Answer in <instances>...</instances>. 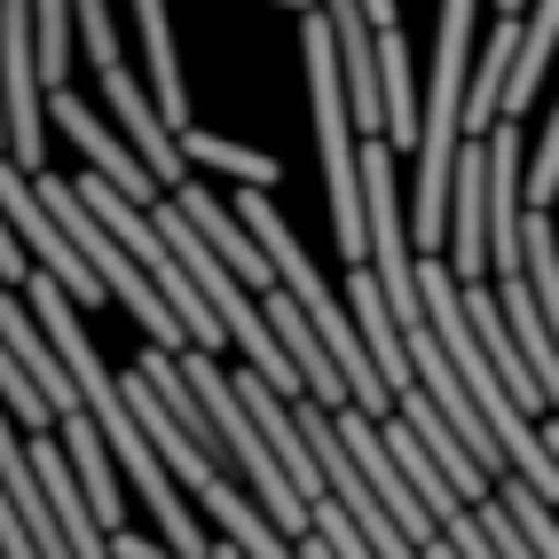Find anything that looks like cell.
Listing matches in <instances>:
<instances>
[{"instance_id":"6da1fadb","label":"cell","mask_w":559,"mask_h":559,"mask_svg":"<svg viewBox=\"0 0 559 559\" xmlns=\"http://www.w3.org/2000/svg\"><path fill=\"white\" fill-rule=\"evenodd\" d=\"M308 56V95H316V151H323V190H331V237L347 260H370V198H362V142H355V103H347V63L340 32L316 9L300 32Z\"/></svg>"},{"instance_id":"7a4b0ae2","label":"cell","mask_w":559,"mask_h":559,"mask_svg":"<svg viewBox=\"0 0 559 559\" xmlns=\"http://www.w3.org/2000/svg\"><path fill=\"white\" fill-rule=\"evenodd\" d=\"M40 205L63 221V229H71V245H80L87 252V269L103 276V292H110V300H119L142 331H151V347H166V355H190V331H181V316L166 308V292L151 284V269H142V260L119 245V237H110L103 229V221L87 213V198H80V181H63V174H40Z\"/></svg>"},{"instance_id":"3957f363","label":"cell","mask_w":559,"mask_h":559,"mask_svg":"<svg viewBox=\"0 0 559 559\" xmlns=\"http://www.w3.org/2000/svg\"><path fill=\"white\" fill-rule=\"evenodd\" d=\"M48 71H40V32L32 0H0V110H9V166L40 174L48 158Z\"/></svg>"},{"instance_id":"277c9868","label":"cell","mask_w":559,"mask_h":559,"mask_svg":"<svg viewBox=\"0 0 559 559\" xmlns=\"http://www.w3.org/2000/svg\"><path fill=\"white\" fill-rule=\"evenodd\" d=\"M0 205H9V229H16L32 252H40V276H56V284L71 292V300H80V308L95 316V308L110 300V292H103V276L87 269V252L71 245V229H63V221L40 205V174L9 166V174H0Z\"/></svg>"},{"instance_id":"5b68a950","label":"cell","mask_w":559,"mask_h":559,"mask_svg":"<svg viewBox=\"0 0 559 559\" xmlns=\"http://www.w3.org/2000/svg\"><path fill=\"white\" fill-rule=\"evenodd\" d=\"M103 110H110V119H119V134L134 142V158L151 166V174H158V190H174V198L190 190V181H181V174H190V158H181V134L166 127L158 95L142 87V80H134L127 63H119V71H103Z\"/></svg>"},{"instance_id":"8992f818","label":"cell","mask_w":559,"mask_h":559,"mask_svg":"<svg viewBox=\"0 0 559 559\" xmlns=\"http://www.w3.org/2000/svg\"><path fill=\"white\" fill-rule=\"evenodd\" d=\"M48 119H56V127H63L71 142H80V158H87V174H103V181H110V190H119V198H134V205H151V213L166 205V198H158V174H151V166L134 158V142H127V134H110V127L95 119V103H80V95L63 87V95L48 103Z\"/></svg>"},{"instance_id":"52a82bcc","label":"cell","mask_w":559,"mask_h":559,"mask_svg":"<svg viewBox=\"0 0 559 559\" xmlns=\"http://www.w3.org/2000/svg\"><path fill=\"white\" fill-rule=\"evenodd\" d=\"M119 394H127V409H134V418H142V433H151L158 441V457H166V473L181 480V489H190V497H205L213 489V480L221 473H229V465H221L213 450H198V441L190 433H181V418H174V409L158 402V386L151 379H142V370H127V379H119Z\"/></svg>"},{"instance_id":"ba28073f","label":"cell","mask_w":559,"mask_h":559,"mask_svg":"<svg viewBox=\"0 0 559 559\" xmlns=\"http://www.w3.org/2000/svg\"><path fill=\"white\" fill-rule=\"evenodd\" d=\"M174 205H181V213L198 221V237H205V245H213L221 260H229V269H237V276H245V284L260 292V300H269V292H284V276H276V260L260 252V237L245 229V213H237V205H221L213 190H198V181H190V190H181Z\"/></svg>"},{"instance_id":"9c48e42d","label":"cell","mask_w":559,"mask_h":559,"mask_svg":"<svg viewBox=\"0 0 559 559\" xmlns=\"http://www.w3.org/2000/svg\"><path fill=\"white\" fill-rule=\"evenodd\" d=\"M32 473H40V489H48L56 520H63V536H71V551H80V559H110V528H103V512H95V497L80 489V473H71V457H63V441H32Z\"/></svg>"},{"instance_id":"30bf717a","label":"cell","mask_w":559,"mask_h":559,"mask_svg":"<svg viewBox=\"0 0 559 559\" xmlns=\"http://www.w3.org/2000/svg\"><path fill=\"white\" fill-rule=\"evenodd\" d=\"M0 340H9V362H24L32 379H40V394H48V402L63 409V418H80V409H87V394H80V379H71V362L56 355V340L40 331V316H32L24 300H9V308H0Z\"/></svg>"},{"instance_id":"8fae6325","label":"cell","mask_w":559,"mask_h":559,"mask_svg":"<svg viewBox=\"0 0 559 559\" xmlns=\"http://www.w3.org/2000/svg\"><path fill=\"white\" fill-rule=\"evenodd\" d=\"M63 457H71V473H80V489L95 497L110 544H119V536H127V489H119V457H110V441H103V426H95V409L63 418Z\"/></svg>"},{"instance_id":"7c38bea8","label":"cell","mask_w":559,"mask_h":559,"mask_svg":"<svg viewBox=\"0 0 559 559\" xmlns=\"http://www.w3.org/2000/svg\"><path fill=\"white\" fill-rule=\"evenodd\" d=\"M198 504L213 512L221 544H237L245 559H300V544H292V536L276 528V520L260 512V497H245V489H237V473H221V480H213V489H205Z\"/></svg>"},{"instance_id":"4fadbf2b","label":"cell","mask_w":559,"mask_h":559,"mask_svg":"<svg viewBox=\"0 0 559 559\" xmlns=\"http://www.w3.org/2000/svg\"><path fill=\"white\" fill-rule=\"evenodd\" d=\"M134 40H142V71H151V95H158V110H166V127L190 134V95H181V56H174L166 0H134Z\"/></svg>"},{"instance_id":"5bb4252c","label":"cell","mask_w":559,"mask_h":559,"mask_svg":"<svg viewBox=\"0 0 559 559\" xmlns=\"http://www.w3.org/2000/svg\"><path fill=\"white\" fill-rule=\"evenodd\" d=\"M181 158H190V166H213L221 181H237V190H260V198H276V181H284L276 158L245 151V142H221V134H205V127L181 134Z\"/></svg>"},{"instance_id":"9a60e30c","label":"cell","mask_w":559,"mask_h":559,"mask_svg":"<svg viewBox=\"0 0 559 559\" xmlns=\"http://www.w3.org/2000/svg\"><path fill=\"white\" fill-rule=\"evenodd\" d=\"M80 9L71 0H32V32H40V71H48V95H63L71 63H80Z\"/></svg>"},{"instance_id":"2e32d148","label":"cell","mask_w":559,"mask_h":559,"mask_svg":"<svg viewBox=\"0 0 559 559\" xmlns=\"http://www.w3.org/2000/svg\"><path fill=\"white\" fill-rule=\"evenodd\" d=\"M551 40H559V0H536V16H528V40H520L512 95H504V119H520V110L536 103V80H544V63H551Z\"/></svg>"},{"instance_id":"e0dca14e","label":"cell","mask_w":559,"mask_h":559,"mask_svg":"<svg viewBox=\"0 0 559 559\" xmlns=\"http://www.w3.org/2000/svg\"><path fill=\"white\" fill-rule=\"evenodd\" d=\"M0 386H9V409H16V426H32V441H40L48 426H63V409L40 394V379H32L24 362H9V355H0Z\"/></svg>"},{"instance_id":"ac0fdd59","label":"cell","mask_w":559,"mask_h":559,"mask_svg":"<svg viewBox=\"0 0 559 559\" xmlns=\"http://www.w3.org/2000/svg\"><path fill=\"white\" fill-rule=\"evenodd\" d=\"M528 205L551 213L559 205V103L544 110V134H536V166H528Z\"/></svg>"},{"instance_id":"d6986e66","label":"cell","mask_w":559,"mask_h":559,"mask_svg":"<svg viewBox=\"0 0 559 559\" xmlns=\"http://www.w3.org/2000/svg\"><path fill=\"white\" fill-rule=\"evenodd\" d=\"M71 9H80V48L95 56V80H103V71H119V40H110V9H103V0H71Z\"/></svg>"},{"instance_id":"ffe728a7","label":"cell","mask_w":559,"mask_h":559,"mask_svg":"<svg viewBox=\"0 0 559 559\" xmlns=\"http://www.w3.org/2000/svg\"><path fill=\"white\" fill-rule=\"evenodd\" d=\"M480 528H489V544H497L504 559H544V551H536V536L512 520V504H504V497H489V504H480Z\"/></svg>"},{"instance_id":"44dd1931","label":"cell","mask_w":559,"mask_h":559,"mask_svg":"<svg viewBox=\"0 0 559 559\" xmlns=\"http://www.w3.org/2000/svg\"><path fill=\"white\" fill-rule=\"evenodd\" d=\"M0 559H40V544H32V528L16 512H0Z\"/></svg>"},{"instance_id":"7402d4cb","label":"cell","mask_w":559,"mask_h":559,"mask_svg":"<svg viewBox=\"0 0 559 559\" xmlns=\"http://www.w3.org/2000/svg\"><path fill=\"white\" fill-rule=\"evenodd\" d=\"M110 559H181V551H174V544H158V536H134V528H127L119 544H110Z\"/></svg>"},{"instance_id":"603a6c76","label":"cell","mask_w":559,"mask_h":559,"mask_svg":"<svg viewBox=\"0 0 559 559\" xmlns=\"http://www.w3.org/2000/svg\"><path fill=\"white\" fill-rule=\"evenodd\" d=\"M276 9H292V16H316V9H323V0H276Z\"/></svg>"},{"instance_id":"cb8c5ba5","label":"cell","mask_w":559,"mask_h":559,"mask_svg":"<svg viewBox=\"0 0 559 559\" xmlns=\"http://www.w3.org/2000/svg\"><path fill=\"white\" fill-rule=\"evenodd\" d=\"M489 9H497V16H528V0H489Z\"/></svg>"},{"instance_id":"d4e9b609","label":"cell","mask_w":559,"mask_h":559,"mask_svg":"<svg viewBox=\"0 0 559 559\" xmlns=\"http://www.w3.org/2000/svg\"><path fill=\"white\" fill-rule=\"evenodd\" d=\"M213 559H245V551H237V544H221V551H213Z\"/></svg>"},{"instance_id":"484cf974","label":"cell","mask_w":559,"mask_h":559,"mask_svg":"<svg viewBox=\"0 0 559 559\" xmlns=\"http://www.w3.org/2000/svg\"><path fill=\"white\" fill-rule=\"evenodd\" d=\"M551 221H559V205H551Z\"/></svg>"}]
</instances>
